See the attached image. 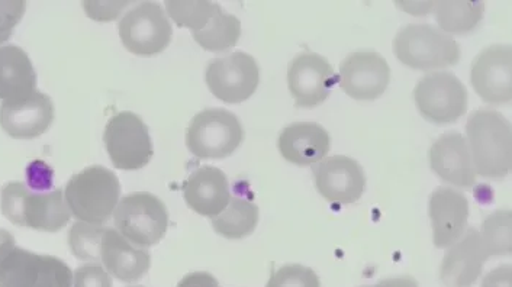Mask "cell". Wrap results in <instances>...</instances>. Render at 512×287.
Instances as JSON below:
<instances>
[{
	"label": "cell",
	"instance_id": "cell-27",
	"mask_svg": "<svg viewBox=\"0 0 512 287\" xmlns=\"http://www.w3.org/2000/svg\"><path fill=\"white\" fill-rule=\"evenodd\" d=\"M164 8L177 27L192 29V32L204 29L209 19L222 9L217 2L209 0H167Z\"/></svg>",
	"mask_w": 512,
	"mask_h": 287
},
{
	"label": "cell",
	"instance_id": "cell-9",
	"mask_svg": "<svg viewBox=\"0 0 512 287\" xmlns=\"http://www.w3.org/2000/svg\"><path fill=\"white\" fill-rule=\"evenodd\" d=\"M73 272L53 256L12 248L0 261V287H72Z\"/></svg>",
	"mask_w": 512,
	"mask_h": 287
},
{
	"label": "cell",
	"instance_id": "cell-16",
	"mask_svg": "<svg viewBox=\"0 0 512 287\" xmlns=\"http://www.w3.org/2000/svg\"><path fill=\"white\" fill-rule=\"evenodd\" d=\"M489 259L481 234L469 228L459 241L450 245L441 261L440 279L446 287H472L481 277Z\"/></svg>",
	"mask_w": 512,
	"mask_h": 287
},
{
	"label": "cell",
	"instance_id": "cell-25",
	"mask_svg": "<svg viewBox=\"0 0 512 287\" xmlns=\"http://www.w3.org/2000/svg\"><path fill=\"white\" fill-rule=\"evenodd\" d=\"M433 12L441 31L449 35H465L481 24L485 14V3L441 0L436 2Z\"/></svg>",
	"mask_w": 512,
	"mask_h": 287
},
{
	"label": "cell",
	"instance_id": "cell-21",
	"mask_svg": "<svg viewBox=\"0 0 512 287\" xmlns=\"http://www.w3.org/2000/svg\"><path fill=\"white\" fill-rule=\"evenodd\" d=\"M278 147L286 161L307 167L327 157L331 140L320 124L295 122L280 132Z\"/></svg>",
	"mask_w": 512,
	"mask_h": 287
},
{
	"label": "cell",
	"instance_id": "cell-24",
	"mask_svg": "<svg viewBox=\"0 0 512 287\" xmlns=\"http://www.w3.org/2000/svg\"><path fill=\"white\" fill-rule=\"evenodd\" d=\"M259 206L247 199L233 196L227 208L212 218V228L227 240H241L256 231Z\"/></svg>",
	"mask_w": 512,
	"mask_h": 287
},
{
	"label": "cell",
	"instance_id": "cell-23",
	"mask_svg": "<svg viewBox=\"0 0 512 287\" xmlns=\"http://www.w3.org/2000/svg\"><path fill=\"white\" fill-rule=\"evenodd\" d=\"M35 73L27 54L16 47L0 48V98L31 92Z\"/></svg>",
	"mask_w": 512,
	"mask_h": 287
},
{
	"label": "cell",
	"instance_id": "cell-11",
	"mask_svg": "<svg viewBox=\"0 0 512 287\" xmlns=\"http://www.w3.org/2000/svg\"><path fill=\"white\" fill-rule=\"evenodd\" d=\"M206 86L209 92L225 103L237 105L250 99L260 83V69L256 58L243 51L214 58L206 66Z\"/></svg>",
	"mask_w": 512,
	"mask_h": 287
},
{
	"label": "cell",
	"instance_id": "cell-7",
	"mask_svg": "<svg viewBox=\"0 0 512 287\" xmlns=\"http://www.w3.org/2000/svg\"><path fill=\"white\" fill-rule=\"evenodd\" d=\"M118 31L124 47L140 57L163 53L173 37L172 24L157 2L137 3L121 19Z\"/></svg>",
	"mask_w": 512,
	"mask_h": 287
},
{
	"label": "cell",
	"instance_id": "cell-35",
	"mask_svg": "<svg viewBox=\"0 0 512 287\" xmlns=\"http://www.w3.org/2000/svg\"><path fill=\"white\" fill-rule=\"evenodd\" d=\"M177 287H220V285H218V280L212 274L195 272L183 277Z\"/></svg>",
	"mask_w": 512,
	"mask_h": 287
},
{
	"label": "cell",
	"instance_id": "cell-17",
	"mask_svg": "<svg viewBox=\"0 0 512 287\" xmlns=\"http://www.w3.org/2000/svg\"><path fill=\"white\" fill-rule=\"evenodd\" d=\"M430 166L443 182L470 189L476 182V170L466 138L459 132H447L431 145Z\"/></svg>",
	"mask_w": 512,
	"mask_h": 287
},
{
	"label": "cell",
	"instance_id": "cell-5",
	"mask_svg": "<svg viewBox=\"0 0 512 287\" xmlns=\"http://www.w3.org/2000/svg\"><path fill=\"white\" fill-rule=\"evenodd\" d=\"M244 141L240 119L227 109L211 108L193 116L186 145L193 156L204 160H220L233 156Z\"/></svg>",
	"mask_w": 512,
	"mask_h": 287
},
{
	"label": "cell",
	"instance_id": "cell-37",
	"mask_svg": "<svg viewBox=\"0 0 512 287\" xmlns=\"http://www.w3.org/2000/svg\"><path fill=\"white\" fill-rule=\"evenodd\" d=\"M14 248V237L3 230H0V261L8 256L9 251Z\"/></svg>",
	"mask_w": 512,
	"mask_h": 287
},
{
	"label": "cell",
	"instance_id": "cell-32",
	"mask_svg": "<svg viewBox=\"0 0 512 287\" xmlns=\"http://www.w3.org/2000/svg\"><path fill=\"white\" fill-rule=\"evenodd\" d=\"M72 287H114L111 274L101 264L90 263L73 272Z\"/></svg>",
	"mask_w": 512,
	"mask_h": 287
},
{
	"label": "cell",
	"instance_id": "cell-34",
	"mask_svg": "<svg viewBox=\"0 0 512 287\" xmlns=\"http://www.w3.org/2000/svg\"><path fill=\"white\" fill-rule=\"evenodd\" d=\"M481 287H512V269L510 264H502L491 270L482 280Z\"/></svg>",
	"mask_w": 512,
	"mask_h": 287
},
{
	"label": "cell",
	"instance_id": "cell-33",
	"mask_svg": "<svg viewBox=\"0 0 512 287\" xmlns=\"http://www.w3.org/2000/svg\"><path fill=\"white\" fill-rule=\"evenodd\" d=\"M25 3L2 2L0 3V41L6 40L11 34L12 28L24 14Z\"/></svg>",
	"mask_w": 512,
	"mask_h": 287
},
{
	"label": "cell",
	"instance_id": "cell-26",
	"mask_svg": "<svg viewBox=\"0 0 512 287\" xmlns=\"http://www.w3.org/2000/svg\"><path fill=\"white\" fill-rule=\"evenodd\" d=\"M193 40L211 53H222L237 45L241 37V22L237 16L217 12L204 29L192 32Z\"/></svg>",
	"mask_w": 512,
	"mask_h": 287
},
{
	"label": "cell",
	"instance_id": "cell-15",
	"mask_svg": "<svg viewBox=\"0 0 512 287\" xmlns=\"http://www.w3.org/2000/svg\"><path fill=\"white\" fill-rule=\"evenodd\" d=\"M315 186L322 198L340 205L360 201L366 189L362 166L347 156L325 157L314 170Z\"/></svg>",
	"mask_w": 512,
	"mask_h": 287
},
{
	"label": "cell",
	"instance_id": "cell-13",
	"mask_svg": "<svg viewBox=\"0 0 512 287\" xmlns=\"http://www.w3.org/2000/svg\"><path fill=\"white\" fill-rule=\"evenodd\" d=\"M338 77L327 58L320 54H298L288 69V87L298 108L312 109L327 101Z\"/></svg>",
	"mask_w": 512,
	"mask_h": 287
},
{
	"label": "cell",
	"instance_id": "cell-14",
	"mask_svg": "<svg viewBox=\"0 0 512 287\" xmlns=\"http://www.w3.org/2000/svg\"><path fill=\"white\" fill-rule=\"evenodd\" d=\"M470 82L483 102L508 105L512 101V48L495 44L473 60Z\"/></svg>",
	"mask_w": 512,
	"mask_h": 287
},
{
	"label": "cell",
	"instance_id": "cell-6",
	"mask_svg": "<svg viewBox=\"0 0 512 287\" xmlns=\"http://www.w3.org/2000/svg\"><path fill=\"white\" fill-rule=\"evenodd\" d=\"M3 212L15 224L48 232L63 230L72 218L63 190L30 196L21 183L3 190Z\"/></svg>",
	"mask_w": 512,
	"mask_h": 287
},
{
	"label": "cell",
	"instance_id": "cell-4",
	"mask_svg": "<svg viewBox=\"0 0 512 287\" xmlns=\"http://www.w3.org/2000/svg\"><path fill=\"white\" fill-rule=\"evenodd\" d=\"M115 228L125 240L138 248H150L166 237L169 212L156 195L131 193L119 199L114 211Z\"/></svg>",
	"mask_w": 512,
	"mask_h": 287
},
{
	"label": "cell",
	"instance_id": "cell-20",
	"mask_svg": "<svg viewBox=\"0 0 512 287\" xmlns=\"http://www.w3.org/2000/svg\"><path fill=\"white\" fill-rule=\"evenodd\" d=\"M101 263L111 277L124 283L143 279L151 267L146 248H138L125 240L114 228H106L101 245Z\"/></svg>",
	"mask_w": 512,
	"mask_h": 287
},
{
	"label": "cell",
	"instance_id": "cell-31",
	"mask_svg": "<svg viewBox=\"0 0 512 287\" xmlns=\"http://www.w3.org/2000/svg\"><path fill=\"white\" fill-rule=\"evenodd\" d=\"M130 5L128 0H86L83 9L93 21L111 22L118 19Z\"/></svg>",
	"mask_w": 512,
	"mask_h": 287
},
{
	"label": "cell",
	"instance_id": "cell-18",
	"mask_svg": "<svg viewBox=\"0 0 512 287\" xmlns=\"http://www.w3.org/2000/svg\"><path fill=\"white\" fill-rule=\"evenodd\" d=\"M428 214L433 225L434 245L449 248L468 228L469 202L463 193L452 187H439L431 195Z\"/></svg>",
	"mask_w": 512,
	"mask_h": 287
},
{
	"label": "cell",
	"instance_id": "cell-3",
	"mask_svg": "<svg viewBox=\"0 0 512 287\" xmlns=\"http://www.w3.org/2000/svg\"><path fill=\"white\" fill-rule=\"evenodd\" d=\"M394 53L405 66L423 72L456 66L462 54L452 35L428 24L402 28L395 37Z\"/></svg>",
	"mask_w": 512,
	"mask_h": 287
},
{
	"label": "cell",
	"instance_id": "cell-10",
	"mask_svg": "<svg viewBox=\"0 0 512 287\" xmlns=\"http://www.w3.org/2000/svg\"><path fill=\"white\" fill-rule=\"evenodd\" d=\"M415 105L427 121L453 124L468 111V90L452 73L427 74L414 89Z\"/></svg>",
	"mask_w": 512,
	"mask_h": 287
},
{
	"label": "cell",
	"instance_id": "cell-2",
	"mask_svg": "<svg viewBox=\"0 0 512 287\" xmlns=\"http://www.w3.org/2000/svg\"><path fill=\"white\" fill-rule=\"evenodd\" d=\"M64 198L77 221L105 225L121 199V185L112 170L90 166L67 182Z\"/></svg>",
	"mask_w": 512,
	"mask_h": 287
},
{
	"label": "cell",
	"instance_id": "cell-29",
	"mask_svg": "<svg viewBox=\"0 0 512 287\" xmlns=\"http://www.w3.org/2000/svg\"><path fill=\"white\" fill-rule=\"evenodd\" d=\"M106 227L103 225L86 224V222H74L69 231V247L77 260L86 263L101 261V245Z\"/></svg>",
	"mask_w": 512,
	"mask_h": 287
},
{
	"label": "cell",
	"instance_id": "cell-30",
	"mask_svg": "<svg viewBox=\"0 0 512 287\" xmlns=\"http://www.w3.org/2000/svg\"><path fill=\"white\" fill-rule=\"evenodd\" d=\"M266 287H321L320 277L301 264H286L273 272Z\"/></svg>",
	"mask_w": 512,
	"mask_h": 287
},
{
	"label": "cell",
	"instance_id": "cell-19",
	"mask_svg": "<svg viewBox=\"0 0 512 287\" xmlns=\"http://www.w3.org/2000/svg\"><path fill=\"white\" fill-rule=\"evenodd\" d=\"M183 198L196 214L215 218L231 201L230 182L217 167H199L186 180Z\"/></svg>",
	"mask_w": 512,
	"mask_h": 287
},
{
	"label": "cell",
	"instance_id": "cell-1",
	"mask_svg": "<svg viewBox=\"0 0 512 287\" xmlns=\"http://www.w3.org/2000/svg\"><path fill=\"white\" fill-rule=\"evenodd\" d=\"M466 132L476 174L495 180L507 177L512 167L510 121L492 109H478L470 114Z\"/></svg>",
	"mask_w": 512,
	"mask_h": 287
},
{
	"label": "cell",
	"instance_id": "cell-38",
	"mask_svg": "<svg viewBox=\"0 0 512 287\" xmlns=\"http://www.w3.org/2000/svg\"><path fill=\"white\" fill-rule=\"evenodd\" d=\"M132 287H144V286H132Z\"/></svg>",
	"mask_w": 512,
	"mask_h": 287
},
{
	"label": "cell",
	"instance_id": "cell-8",
	"mask_svg": "<svg viewBox=\"0 0 512 287\" xmlns=\"http://www.w3.org/2000/svg\"><path fill=\"white\" fill-rule=\"evenodd\" d=\"M103 141L112 164L125 172L143 169L153 157L148 127L134 112L112 116L103 132Z\"/></svg>",
	"mask_w": 512,
	"mask_h": 287
},
{
	"label": "cell",
	"instance_id": "cell-22",
	"mask_svg": "<svg viewBox=\"0 0 512 287\" xmlns=\"http://www.w3.org/2000/svg\"><path fill=\"white\" fill-rule=\"evenodd\" d=\"M53 119V101L38 92L25 101L5 103L0 111V124L16 138L40 137L50 128Z\"/></svg>",
	"mask_w": 512,
	"mask_h": 287
},
{
	"label": "cell",
	"instance_id": "cell-12",
	"mask_svg": "<svg viewBox=\"0 0 512 287\" xmlns=\"http://www.w3.org/2000/svg\"><path fill=\"white\" fill-rule=\"evenodd\" d=\"M391 82V67L376 51H356L340 64L338 83L356 101H375L381 98Z\"/></svg>",
	"mask_w": 512,
	"mask_h": 287
},
{
	"label": "cell",
	"instance_id": "cell-28",
	"mask_svg": "<svg viewBox=\"0 0 512 287\" xmlns=\"http://www.w3.org/2000/svg\"><path fill=\"white\" fill-rule=\"evenodd\" d=\"M512 215L508 209L494 212L483 221L481 234L486 253L492 256H510L512 251Z\"/></svg>",
	"mask_w": 512,
	"mask_h": 287
},
{
	"label": "cell",
	"instance_id": "cell-36",
	"mask_svg": "<svg viewBox=\"0 0 512 287\" xmlns=\"http://www.w3.org/2000/svg\"><path fill=\"white\" fill-rule=\"evenodd\" d=\"M365 287H420L418 286L417 280L412 279L410 276L391 277V279L382 280V282L376 283L375 286Z\"/></svg>",
	"mask_w": 512,
	"mask_h": 287
}]
</instances>
